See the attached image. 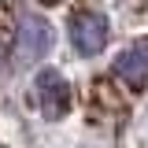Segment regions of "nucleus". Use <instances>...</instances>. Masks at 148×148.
I'll return each instance as SVG.
<instances>
[{"instance_id":"1","label":"nucleus","mask_w":148,"mask_h":148,"mask_svg":"<svg viewBox=\"0 0 148 148\" xmlns=\"http://www.w3.org/2000/svg\"><path fill=\"white\" fill-rule=\"evenodd\" d=\"M34 104H37V111L48 122H59L71 111V82L59 71H52V67L37 71V78H34Z\"/></svg>"},{"instance_id":"5","label":"nucleus","mask_w":148,"mask_h":148,"mask_svg":"<svg viewBox=\"0 0 148 148\" xmlns=\"http://www.w3.org/2000/svg\"><path fill=\"white\" fill-rule=\"evenodd\" d=\"M41 4H59V0H41Z\"/></svg>"},{"instance_id":"2","label":"nucleus","mask_w":148,"mask_h":148,"mask_svg":"<svg viewBox=\"0 0 148 148\" xmlns=\"http://www.w3.org/2000/svg\"><path fill=\"white\" fill-rule=\"evenodd\" d=\"M56 45V30L48 18L41 15H22L18 18V30H15V59L18 63H37L52 52Z\"/></svg>"},{"instance_id":"4","label":"nucleus","mask_w":148,"mask_h":148,"mask_svg":"<svg viewBox=\"0 0 148 148\" xmlns=\"http://www.w3.org/2000/svg\"><path fill=\"white\" fill-rule=\"evenodd\" d=\"M111 71H115V78H119L122 85H130V89H145V85H148V45H145V41L126 45L122 52L115 56Z\"/></svg>"},{"instance_id":"3","label":"nucleus","mask_w":148,"mask_h":148,"mask_svg":"<svg viewBox=\"0 0 148 148\" xmlns=\"http://www.w3.org/2000/svg\"><path fill=\"white\" fill-rule=\"evenodd\" d=\"M71 45H74V52L78 56H100L104 52V45H108V37H111V22L104 11H74L71 15Z\"/></svg>"}]
</instances>
